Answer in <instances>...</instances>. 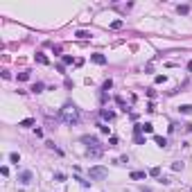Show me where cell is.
<instances>
[{
  "label": "cell",
  "mask_w": 192,
  "mask_h": 192,
  "mask_svg": "<svg viewBox=\"0 0 192 192\" xmlns=\"http://www.w3.org/2000/svg\"><path fill=\"white\" fill-rule=\"evenodd\" d=\"M59 120H63L66 124H70V127L77 124V122H79V109H77L72 102H66L63 109L59 111Z\"/></svg>",
  "instance_id": "6da1fadb"
},
{
  "label": "cell",
  "mask_w": 192,
  "mask_h": 192,
  "mask_svg": "<svg viewBox=\"0 0 192 192\" xmlns=\"http://www.w3.org/2000/svg\"><path fill=\"white\" fill-rule=\"evenodd\" d=\"M106 176H109V170L102 167V165H95V167L88 170V179H91V181H102V179H106Z\"/></svg>",
  "instance_id": "7a4b0ae2"
},
{
  "label": "cell",
  "mask_w": 192,
  "mask_h": 192,
  "mask_svg": "<svg viewBox=\"0 0 192 192\" xmlns=\"http://www.w3.org/2000/svg\"><path fill=\"white\" fill-rule=\"evenodd\" d=\"M34 181V174L30 172V170H23V172L18 174V183H23V185H27V183Z\"/></svg>",
  "instance_id": "3957f363"
},
{
  "label": "cell",
  "mask_w": 192,
  "mask_h": 192,
  "mask_svg": "<svg viewBox=\"0 0 192 192\" xmlns=\"http://www.w3.org/2000/svg\"><path fill=\"white\" fill-rule=\"evenodd\" d=\"M81 142H84V145H88V149H93V147H102L100 140H97L95 136H81Z\"/></svg>",
  "instance_id": "277c9868"
},
{
  "label": "cell",
  "mask_w": 192,
  "mask_h": 192,
  "mask_svg": "<svg viewBox=\"0 0 192 192\" xmlns=\"http://www.w3.org/2000/svg\"><path fill=\"white\" fill-rule=\"evenodd\" d=\"M91 61H93V63H97V66H104V63H106V57L100 54V52H95V54H91Z\"/></svg>",
  "instance_id": "5b68a950"
},
{
  "label": "cell",
  "mask_w": 192,
  "mask_h": 192,
  "mask_svg": "<svg viewBox=\"0 0 192 192\" xmlns=\"http://www.w3.org/2000/svg\"><path fill=\"white\" fill-rule=\"evenodd\" d=\"M100 115H102V120H104V122H111L113 118H115V113H113V111H109V109H102V111H100Z\"/></svg>",
  "instance_id": "8992f818"
},
{
  "label": "cell",
  "mask_w": 192,
  "mask_h": 192,
  "mask_svg": "<svg viewBox=\"0 0 192 192\" xmlns=\"http://www.w3.org/2000/svg\"><path fill=\"white\" fill-rule=\"evenodd\" d=\"M102 152H104L102 147H93V149H86V154H88L91 158H100V156H102Z\"/></svg>",
  "instance_id": "52a82bcc"
},
{
  "label": "cell",
  "mask_w": 192,
  "mask_h": 192,
  "mask_svg": "<svg viewBox=\"0 0 192 192\" xmlns=\"http://www.w3.org/2000/svg\"><path fill=\"white\" fill-rule=\"evenodd\" d=\"M154 142H156L158 147H163V149L167 147V138L165 136H154Z\"/></svg>",
  "instance_id": "ba28073f"
},
{
  "label": "cell",
  "mask_w": 192,
  "mask_h": 192,
  "mask_svg": "<svg viewBox=\"0 0 192 192\" xmlns=\"http://www.w3.org/2000/svg\"><path fill=\"white\" fill-rule=\"evenodd\" d=\"M34 59H36V63H41V66H48V63H50V59H48L45 54H34Z\"/></svg>",
  "instance_id": "9c48e42d"
},
{
  "label": "cell",
  "mask_w": 192,
  "mask_h": 192,
  "mask_svg": "<svg viewBox=\"0 0 192 192\" xmlns=\"http://www.w3.org/2000/svg\"><path fill=\"white\" fill-rule=\"evenodd\" d=\"M43 88H45V84H43V81H36V84H32L30 91L32 93H43Z\"/></svg>",
  "instance_id": "30bf717a"
},
{
  "label": "cell",
  "mask_w": 192,
  "mask_h": 192,
  "mask_svg": "<svg viewBox=\"0 0 192 192\" xmlns=\"http://www.w3.org/2000/svg\"><path fill=\"white\" fill-rule=\"evenodd\" d=\"M179 111H181L183 115H190V113H192V104H181V106H179Z\"/></svg>",
  "instance_id": "8fae6325"
},
{
  "label": "cell",
  "mask_w": 192,
  "mask_h": 192,
  "mask_svg": "<svg viewBox=\"0 0 192 192\" xmlns=\"http://www.w3.org/2000/svg\"><path fill=\"white\" fill-rule=\"evenodd\" d=\"M176 11H179L181 16H185V14H190V7H188V5H179V7H176Z\"/></svg>",
  "instance_id": "7c38bea8"
},
{
  "label": "cell",
  "mask_w": 192,
  "mask_h": 192,
  "mask_svg": "<svg viewBox=\"0 0 192 192\" xmlns=\"http://www.w3.org/2000/svg\"><path fill=\"white\" fill-rule=\"evenodd\" d=\"M147 176V172H131V179L133 181H140V179H145Z\"/></svg>",
  "instance_id": "4fadbf2b"
},
{
  "label": "cell",
  "mask_w": 192,
  "mask_h": 192,
  "mask_svg": "<svg viewBox=\"0 0 192 192\" xmlns=\"http://www.w3.org/2000/svg\"><path fill=\"white\" fill-rule=\"evenodd\" d=\"M142 131L145 133H154V124L152 122H145V124H142Z\"/></svg>",
  "instance_id": "5bb4252c"
},
{
  "label": "cell",
  "mask_w": 192,
  "mask_h": 192,
  "mask_svg": "<svg viewBox=\"0 0 192 192\" xmlns=\"http://www.w3.org/2000/svg\"><path fill=\"white\" fill-rule=\"evenodd\" d=\"M70 63H77V59H72L70 54H63V66H70Z\"/></svg>",
  "instance_id": "9a60e30c"
},
{
  "label": "cell",
  "mask_w": 192,
  "mask_h": 192,
  "mask_svg": "<svg viewBox=\"0 0 192 192\" xmlns=\"http://www.w3.org/2000/svg\"><path fill=\"white\" fill-rule=\"evenodd\" d=\"M111 88H113V79H106L102 84V91H111Z\"/></svg>",
  "instance_id": "2e32d148"
},
{
  "label": "cell",
  "mask_w": 192,
  "mask_h": 192,
  "mask_svg": "<svg viewBox=\"0 0 192 192\" xmlns=\"http://www.w3.org/2000/svg\"><path fill=\"white\" fill-rule=\"evenodd\" d=\"M133 140H136V145H145V136H142V133H136Z\"/></svg>",
  "instance_id": "e0dca14e"
},
{
  "label": "cell",
  "mask_w": 192,
  "mask_h": 192,
  "mask_svg": "<svg viewBox=\"0 0 192 192\" xmlns=\"http://www.w3.org/2000/svg\"><path fill=\"white\" fill-rule=\"evenodd\" d=\"M122 25H124L122 20H113V23H111V30H122Z\"/></svg>",
  "instance_id": "ac0fdd59"
},
{
  "label": "cell",
  "mask_w": 192,
  "mask_h": 192,
  "mask_svg": "<svg viewBox=\"0 0 192 192\" xmlns=\"http://www.w3.org/2000/svg\"><path fill=\"white\" fill-rule=\"evenodd\" d=\"M9 161H11V163H16V165H18L20 156H18V154H16V152H11V154H9Z\"/></svg>",
  "instance_id": "d6986e66"
},
{
  "label": "cell",
  "mask_w": 192,
  "mask_h": 192,
  "mask_svg": "<svg viewBox=\"0 0 192 192\" xmlns=\"http://www.w3.org/2000/svg\"><path fill=\"white\" fill-rule=\"evenodd\" d=\"M149 176H161V167H152V170H149Z\"/></svg>",
  "instance_id": "ffe728a7"
},
{
  "label": "cell",
  "mask_w": 192,
  "mask_h": 192,
  "mask_svg": "<svg viewBox=\"0 0 192 192\" xmlns=\"http://www.w3.org/2000/svg\"><path fill=\"white\" fill-rule=\"evenodd\" d=\"M32 124H34V120H32V118H27V120H23L18 127H32Z\"/></svg>",
  "instance_id": "44dd1931"
},
{
  "label": "cell",
  "mask_w": 192,
  "mask_h": 192,
  "mask_svg": "<svg viewBox=\"0 0 192 192\" xmlns=\"http://www.w3.org/2000/svg\"><path fill=\"white\" fill-rule=\"evenodd\" d=\"M172 170H174V172H181V170H183V163H172Z\"/></svg>",
  "instance_id": "7402d4cb"
},
{
  "label": "cell",
  "mask_w": 192,
  "mask_h": 192,
  "mask_svg": "<svg viewBox=\"0 0 192 192\" xmlns=\"http://www.w3.org/2000/svg\"><path fill=\"white\" fill-rule=\"evenodd\" d=\"M27 79H30V72H20L18 75V81H27Z\"/></svg>",
  "instance_id": "603a6c76"
},
{
  "label": "cell",
  "mask_w": 192,
  "mask_h": 192,
  "mask_svg": "<svg viewBox=\"0 0 192 192\" xmlns=\"http://www.w3.org/2000/svg\"><path fill=\"white\" fill-rule=\"evenodd\" d=\"M109 147H118V138H115V136L109 138Z\"/></svg>",
  "instance_id": "cb8c5ba5"
},
{
  "label": "cell",
  "mask_w": 192,
  "mask_h": 192,
  "mask_svg": "<svg viewBox=\"0 0 192 192\" xmlns=\"http://www.w3.org/2000/svg\"><path fill=\"white\" fill-rule=\"evenodd\" d=\"M77 36H79V39H88L91 34H88V32H84V30H79V32H77Z\"/></svg>",
  "instance_id": "d4e9b609"
},
{
  "label": "cell",
  "mask_w": 192,
  "mask_h": 192,
  "mask_svg": "<svg viewBox=\"0 0 192 192\" xmlns=\"http://www.w3.org/2000/svg\"><path fill=\"white\" fill-rule=\"evenodd\" d=\"M165 79H167L165 75H156V84H165Z\"/></svg>",
  "instance_id": "484cf974"
},
{
  "label": "cell",
  "mask_w": 192,
  "mask_h": 192,
  "mask_svg": "<svg viewBox=\"0 0 192 192\" xmlns=\"http://www.w3.org/2000/svg\"><path fill=\"white\" fill-rule=\"evenodd\" d=\"M97 127H100V131H102V133H109V131H111V129H109L106 124H97Z\"/></svg>",
  "instance_id": "4316f807"
},
{
  "label": "cell",
  "mask_w": 192,
  "mask_h": 192,
  "mask_svg": "<svg viewBox=\"0 0 192 192\" xmlns=\"http://www.w3.org/2000/svg\"><path fill=\"white\" fill-rule=\"evenodd\" d=\"M136 133H142V124H136V127H133V136H136Z\"/></svg>",
  "instance_id": "83f0119b"
},
{
  "label": "cell",
  "mask_w": 192,
  "mask_h": 192,
  "mask_svg": "<svg viewBox=\"0 0 192 192\" xmlns=\"http://www.w3.org/2000/svg\"><path fill=\"white\" fill-rule=\"evenodd\" d=\"M75 181H79V183H81V185H84V188H88V185H91V183H88V181H84V179H79V176H77Z\"/></svg>",
  "instance_id": "f1b7e54d"
},
{
  "label": "cell",
  "mask_w": 192,
  "mask_h": 192,
  "mask_svg": "<svg viewBox=\"0 0 192 192\" xmlns=\"http://www.w3.org/2000/svg\"><path fill=\"white\" fill-rule=\"evenodd\" d=\"M54 179H57V181H63V179H66V176H63V174H61V172H54Z\"/></svg>",
  "instance_id": "f546056e"
},
{
  "label": "cell",
  "mask_w": 192,
  "mask_h": 192,
  "mask_svg": "<svg viewBox=\"0 0 192 192\" xmlns=\"http://www.w3.org/2000/svg\"><path fill=\"white\" fill-rule=\"evenodd\" d=\"M188 70H192V61H188Z\"/></svg>",
  "instance_id": "4dcf8cb0"
}]
</instances>
